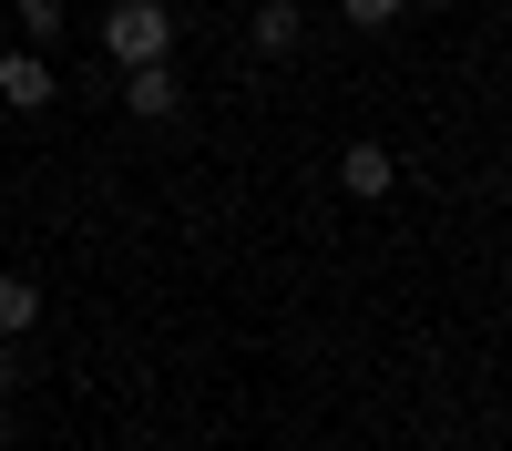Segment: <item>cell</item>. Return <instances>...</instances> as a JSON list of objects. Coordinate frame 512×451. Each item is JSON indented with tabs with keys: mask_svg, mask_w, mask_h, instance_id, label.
Listing matches in <instances>:
<instances>
[{
	"mask_svg": "<svg viewBox=\"0 0 512 451\" xmlns=\"http://www.w3.org/2000/svg\"><path fill=\"white\" fill-rule=\"evenodd\" d=\"M103 52L134 72V62H164L175 52V11H164V0H113L103 11Z\"/></svg>",
	"mask_w": 512,
	"mask_h": 451,
	"instance_id": "6da1fadb",
	"label": "cell"
},
{
	"mask_svg": "<svg viewBox=\"0 0 512 451\" xmlns=\"http://www.w3.org/2000/svg\"><path fill=\"white\" fill-rule=\"evenodd\" d=\"M0 103H11V113H41V103H62L52 62H41V52H11V62H0Z\"/></svg>",
	"mask_w": 512,
	"mask_h": 451,
	"instance_id": "7a4b0ae2",
	"label": "cell"
},
{
	"mask_svg": "<svg viewBox=\"0 0 512 451\" xmlns=\"http://www.w3.org/2000/svg\"><path fill=\"white\" fill-rule=\"evenodd\" d=\"M338 185H349L359 205H379V195H390V185H400V164H390V154H379V144H349V154H338Z\"/></svg>",
	"mask_w": 512,
	"mask_h": 451,
	"instance_id": "3957f363",
	"label": "cell"
},
{
	"mask_svg": "<svg viewBox=\"0 0 512 451\" xmlns=\"http://www.w3.org/2000/svg\"><path fill=\"white\" fill-rule=\"evenodd\" d=\"M123 103H134L144 123H164V113H175L185 93H175V72H164V62H134V72H123Z\"/></svg>",
	"mask_w": 512,
	"mask_h": 451,
	"instance_id": "277c9868",
	"label": "cell"
},
{
	"mask_svg": "<svg viewBox=\"0 0 512 451\" xmlns=\"http://www.w3.org/2000/svg\"><path fill=\"white\" fill-rule=\"evenodd\" d=\"M21 328H41V277L0 267V339H21Z\"/></svg>",
	"mask_w": 512,
	"mask_h": 451,
	"instance_id": "5b68a950",
	"label": "cell"
},
{
	"mask_svg": "<svg viewBox=\"0 0 512 451\" xmlns=\"http://www.w3.org/2000/svg\"><path fill=\"white\" fill-rule=\"evenodd\" d=\"M297 31H308V21H297V0H267V11L246 21V41H256V52H297Z\"/></svg>",
	"mask_w": 512,
	"mask_h": 451,
	"instance_id": "8992f818",
	"label": "cell"
},
{
	"mask_svg": "<svg viewBox=\"0 0 512 451\" xmlns=\"http://www.w3.org/2000/svg\"><path fill=\"white\" fill-rule=\"evenodd\" d=\"M21 31H31V52H41V41L62 31V0H21Z\"/></svg>",
	"mask_w": 512,
	"mask_h": 451,
	"instance_id": "52a82bcc",
	"label": "cell"
},
{
	"mask_svg": "<svg viewBox=\"0 0 512 451\" xmlns=\"http://www.w3.org/2000/svg\"><path fill=\"white\" fill-rule=\"evenodd\" d=\"M338 11H349L359 31H390V21H400V0H338Z\"/></svg>",
	"mask_w": 512,
	"mask_h": 451,
	"instance_id": "ba28073f",
	"label": "cell"
},
{
	"mask_svg": "<svg viewBox=\"0 0 512 451\" xmlns=\"http://www.w3.org/2000/svg\"><path fill=\"white\" fill-rule=\"evenodd\" d=\"M11 380H21V359H11V339H0V390H11Z\"/></svg>",
	"mask_w": 512,
	"mask_h": 451,
	"instance_id": "9c48e42d",
	"label": "cell"
},
{
	"mask_svg": "<svg viewBox=\"0 0 512 451\" xmlns=\"http://www.w3.org/2000/svg\"><path fill=\"white\" fill-rule=\"evenodd\" d=\"M0 451H11V410H0Z\"/></svg>",
	"mask_w": 512,
	"mask_h": 451,
	"instance_id": "30bf717a",
	"label": "cell"
}]
</instances>
